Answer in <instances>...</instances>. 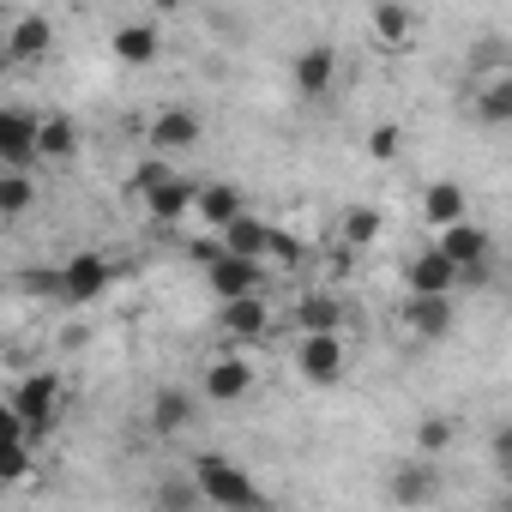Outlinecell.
<instances>
[{"label":"cell","mask_w":512,"mask_h":512,"mask_svg":"<svg viewBox=\"0 0 512 512\" xmlns=\"http://www.w3.org/2000/svg\"><path fill=\"white\" fill-rule=\"evenodd\" d=\"M193 482H199V494H205V506H266V494H260V482H253L241 464H229L223 452H199L193 458Z\"/></svg>","instance_id":"cell-1"},{"label":"cell","mask_w":512,"mask_h":512,"mask_svg":"<svg viewBox=\"0 0 512 512\" xmlns=\"http://www.w3.org/2000/svg\"><path fill=\"white\" fill-rule=\"evenodd\" d=\"M290 362H296V374H302L308 386H344V374H350V344H344L338 332H302Z\"/></svg>","instance_id":"cell-2"},{"label":"cell","mask_w":512,"mask_h":512,"mask_svg":"<svg viewBox=\"0 0 512 512\" xmlns=\"http://www.w3.org/2000/svg\"><path fill=\"white\" fill-rule=\"evenodd\" d=\"M7 410L43 440L49 428H55V416H61V374L55 368H43V374H25L19 386H13V398H7Z\"/></svg>","instance_id":"cell-3"},{"label":"cell","mask_w":512,"mask_h":512,"mask_svg":"<svg viewBox=\"0 0 512 512\" xmlns=\"http://www.w3.org/2000/svg\"><path fill=\"white\" fill-rule=\"evenodd\" d=\"M253 386H260V368H253L247 356H235V350L229 356H211L205 374H199V398L205 404H241Z\"/></svg>","instance_id":"cell-4"},{"label":"cell","mask_w":512,"mask_h":512,"mask_svg":"<svg viewBox=\"0 0 512 512\" xmlns=\"http://www.w3.org/2000/svg\"><path fill=\"white\" fill-rule=\"evenodd\" d=\"M458 278H464V272L452 266V253H446L440 241H428L422 253H410V260H404V284L422 290V296H452Z\"/></svg>","instance_id":"cell-5"},{"label":"cell","mask_w":512,"mask_h":512,"mask_svg":"<svg viewBox=\"0 0 512 512\" xmlns=\"http://www.w3.org/2000/svg\"><path fill=\"white\" fill-rule=\"evenodd\" d=\"M109 278H115V266L103 260V253H73V260L61 266V302H73V308H85V302H97L103 290H109Z\"/></svg>","instance_id":"cell-6"},{"label":"cell","mask_w":512,"mask_h":512,"mask_svg":"<svg viewBox=\"0 0 512 512\" xmlns=\"http://www.w3.org/2000/svg\"><path fill=\"white\" fill-rule=\"evenodd\" d=\"M217 326H223V338L253 344V338L272 332V302H266L260 290H253V296H229V302L217 308Z\"/></svg>","instance_id":"cell-7"},{"label":"cell","mask_w":512,"mask_h":512,"mask_svg":"<svg viewBox=\"0 0 512 512\" xmlns=\"http://www.w3.org/2000/svg\"><path fill=\"white\" fill-rule=\"evenodd\" d=\"M205 284H211V296L217 302H229V296H253L266 284V260H247V253H223L217 266H205Z\"/></svg>","instance_id":"cell-8"},{"label":"cell","mask_w":512,"mask_h":512,"mask_svg":"<svg viewBox=\"0 0 512 512\" xmlns=\"http://www.w3.org/2000/svg\"><path fill=\"white\" fill-rule=\"evenodd\" d=\"M446 253H452V266L464 272V278H482V266H488V229L482 223H470V217H458V223H446L440 235H434Z\"/></svg>","instance_id":"cell-9"},{"label":"cell","mask_w":512,"mask_h":512,"mask_svg":"<svg viewBox=\"0 0 512 512\" xmlns=\"http://www.w3.org/2000/svg\"><path fill=\"white\" fill-rule=\"evenodd\" d=\"M290 79H296V91H302L308 103L332 97V85H338V49H332V43H314V49H302V55L290 61Z\"/></svg>","instance_id":"cell-10"},{"label":"cell","mask_w":512,"mask_h":512,"mask_svg":"<svg viewBox=\"0 0 512 512\" xmlns=\"http://www.w3.org/2000/svg\"><path fill=\"white\" fill-rule=\"evenodd\" d=\"M139 205H145V217H151V223H163V229H169V223L193 217V205H199V181H193V175H169V181H157Z\"/></svg>","instance_id":"cell-11"},{"label":"cell","mask_w":512,"mask_h":512,"mask_svg":"<svg viewBox=\"0 0 512 512\" xmlns=\"http://www.w3.org/2000/svg\"><path fill=\"white\" fill-rule=\"evenodd\" d=\"M37 133H43V121L31 109H19V103L0 109V157H7V169H25L37 157Z\"/></svg>","instance_id":"cell-12"},{"label":"cell","mask_w":512,"mask_h":512,"mask_svg":"<svg viewBox=\"0 0 512 512\" xmlns=\"http://www.w3.org/2000/svg\"><path fill=\"white\" fill-rule=\"evenodd\" d=\"M145 133H151V151H163V157H169V151H193L205 127H199V115H193V109H157Z\"/></svg>","instance_id":"cell-13"},{"label":"cell","mask_w":512,"mask_h":512,"mask_svg":"<svg viewBox=\"0 0 512 512\" xmlns=\"http://www.w3.org/2000/svg\"><path fill=\"white\" fill-rule=\"evenodd\" d=\"M368 31H374V43L380 49H410L416 43V13L404 7V0H374V13H368Z\"/></svg>","instance_id":"cell-14"},{"label":"cell","mask_w":512,"mask_h":512,"mask_svg":"<svg viewBox=\"0 0 512 512\" xmlns=\"http://www.w3.org/2000/svg\"><path fill=\"white\" fill-rule=\"evenodd\" d=\"M404 326H410V338H446V332H452V296H422V290H410Z\"/></svg>","instance_id":"cell-15"},{"label":"cell","mask_w":512,"mask_h":512,"mask_svg":"<svg viewBox=\"0 0 512 512\" xmlns=\"http://www.w3.org/2000/svg\"><path fill=\"white\" fill-rule=\"evenodd\" d=\"M241 211H247V205H241V193H235L229 181H199V205H193V223H205V229H229Z\"/></svg>","instance_id":"cell-16"},{"label":"cell","mask_w":512,"mask_h":512,"mask_svg":"<svg viewBox=\"0 0 512 512\" xmlns=\"http://www.w3.org/2000/svg\"><path fill=\"white\" fill-rule=\"evenodd\" d=\"M49 43H55L49 19H43V13H25V19L13 25V37H7V61H13V67H31V61L49 55Z\"/></svg>","instance_id":"cell-17"},{"label":"cell","mask_w":512,"mask_h":512,"mask_svg":"<svg viewBox=\"0 0 512 512\" xmlns=\"http://www.w3.org/2000/svg\"><path fill=\"white\" fill-rule=\"evenodd\" d=\"M109 49H115L121 67H151V61H157V25L133 19V25H121V31L109 37Z\"/></svg>","instance_id":"cell-18"},{"label":"cell","mask_w":512,"mask_h":512,"mask_svg":"<svg viewBox=\"0 0 512 512\" xmlns=\"http://www.w3.org/2000/svg\"><path fill=\"white\" fill-rule=\"evenodd\" d=\"M422 217H428L434 229H446V223L470 217V199H464V187H458V181H428V187H422Z\"/></svg>","instance_id":"cell-19"},{"label":"cell","mask_w":512,"mask_h":512,"mask_svg":"<svg viewBox=\"0 0 512 512\" xmlns=\"http://www.w3.org/2000/svg\"><path fill=\"white\" fill-rule=\"evenodd\" d=\"M272 229H278V223L253 217V211H241V217L223 229V241H229V253H247V260H266V253H272Z\"/></svg>","instance_id":"cell-20"},{"label":"cell","mask_w":512,"mask_h":512,"mask_svg":"<svg viewBox=\"0 0 512 512\" xmlns=\"http://www.w3.org/2000/svg\"><path fill=\"white\" fill-rule=\"evenodd\" d=\"M290 320H296V332H344V302L320 290V296H302L290 308Z\"/></svg>","instance_id":"cell-21"},{"label":"cell","mask_w":512,"mask_h":512,"mask_svg":"<svg viewBox=\"0 0 512 512\" xmlns=\"http://www.w3.org/2000/svg\"><path fill=\"white\" fill-rule=\"evenodd\" d=\"M151 428H157V434H187V428H193V392L163 386V392L151 398Z\"/></svg>","instance_id":"cell-22"},{"label":"cell","mask_w":512,"mask_h":512,"mask_svg":"<svg viewBox=\"0 0 512 512\" xmlns=\"http://www.w3.org/2000/svg\"><path fill=\"white\" fill-rule=\"evenodd\" d=\"M476 121H482V127H512V73L482 79V91H476Z\"/></svg>","instance_id":"cell-23"},{"label":"cell","mask_w":512,"mask_h":512,"mask_svg":"<svg viewBox=\"0 0 512 512\" xmlns=\"http://www.w3.org/2000/svg\"><path fill=\"white\" fill-rule=\"evenodd\" d=\"M79 151V127L67 115H43V133H37V157L43 163H67Z\"/></svg>","instance_id":"cell-24"},{"label":"cell","mask_w":512,"mask_h":512,"mask_svg":"<svg viewBox=\"0 0 512 512\" xmlns=\"http://www.w3.org/2000/svg\"><path fill=\"white\" fill-rule=\"evenodd\" d=\"M440 494V476H434V464L422 458V464H404L398 476H392V500H404V506H416V500H434Z\"/></svg>","instance_id":"cell-25"},{"label":"cell","mask_w":512,"mask_h":512,"mask_svg":"<svg viewBox=\"0 0 512 512\" xmlns=\"http://www.w3.org/2000/svg\"><path fill=\"white\" fill-rule=\"evenodd\" d=\"M338 235H344L350 247H374V241L386 235V217H380L374 205H350V211L338 217Z\"/></svg>","instance_id":"cell-26"},{"label":"cell","mask_w":512,"mask_h":512,"mask_svg":"<svg viewBox=\"0 0 512 512\" xmlns=\"http://www.w3.org/2000/svg\"><path fill=\"white\" fill-rule=\"evenodd\" d=\"M31 199H37V187H31L25 169H7V175H0V217H25Z\"/></svg>","instance_id":"cell-27"},{"label":"cell","mask_w":512,"mask_h":512,"mask_svg":"<svg viewBox=\"0 0 512 512\" xmlns=\"http://www.w3.org/2000/svg\"><path fill=\"white\" fill-rule=\"evenodd\" d=\"M452 440H458L452 416H422V422H416V452H422V458H440Z\"/></svg>","instance_id":"cell-28"},{"label":"cell","mask_w":512,"mask_h":512,"mask_svg":"<svg viewBox=\"0 0 512 512\" xmlns=\"http://www.w3.org/2000/svg\"><path fill=\"white\" fill-rule=\"evenodd\" d=\"M398 151H404V133H398V121H380V127L368 133V157H374V163H398Z\"/></svg>","instance_id":"cell-29"},{"label":"cell","mask_w":512,"mask_h":512,"mask_svg":"<svg viewBox=\"0 0 512 512\" xmlns=\"http://www.w3.org/2000/svg\"><path fill=\"white\" fill-rule=\"evenodd\" d=\"M169 175H175V169L163 163V151H157V157H145V163L133 169V199H145V193H151L157 181H169Z\"/></svg>","instance_id":"cell-30"},{"label":"cell","mask_w":512,"mask_h":512,"mask_svg":"<svg viewBox=\"0 0 512 512\" xmlns=\"http://www.w3.org/2000/svg\"><path fill=\"white\" fill-rule=\"evenodd\" d=\"M266 266H302V241H296V235H284V229H272V253H266Z\"/></svg>","instance_id":"cell-31"},{"label":"cell","mask_w":512,"mask_h":512,"mask_svg":"<svg viewBox=\"0 0 512 512\" xmlns=\"http://www.w3.org/2000/svg\"><path fill=\"white\" fill-rule=\"evenodd\" d=\"M494 470H500V476H512V422L494 434Z\"/></svg>","instance_id":"cell-32"}]
</instances>
